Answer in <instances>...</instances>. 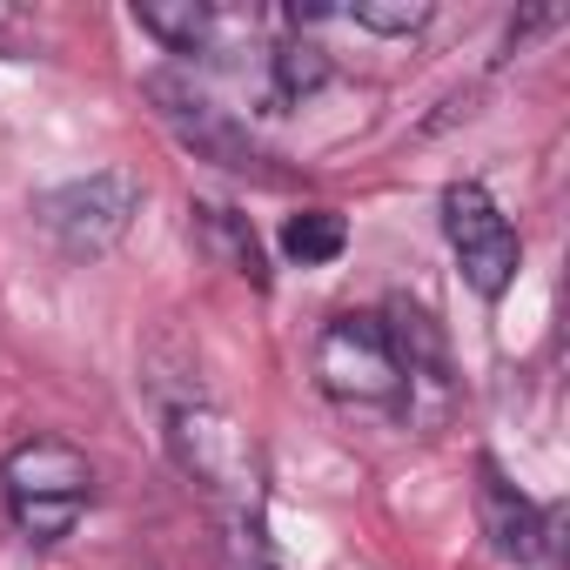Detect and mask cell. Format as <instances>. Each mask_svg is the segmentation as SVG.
I'll return each instance as SVG.
<instances>
[{
    "mask_svg": "<svg viewBox=\"0 0 570 570\" xmlns=\"http://www.w3.org/2000/svg\"><path fill=\"white\" fill-rule=\"evenodd\" d=\"M195 235L208 242V255L228 268V275H242V282H268V262H262V235L248 228V215H235V208H222V202H195Z\"/></svg>",
    "mask_w": 570,
    "mask_h": 570,
    "instance_id": "8",
    "label": "cell"
},
{
    "mask_svg": "<svg viewBox=\"0 0 570 570\" xmlns=\"http://www.w3.org/2000/svg\"><path fill=\"white\" fill-rule=\"evenodd\" d=\"M476 517H483V537H490V550H497L503 563H537L543 543H550L543 510H537L490 456L476 463Z\"/></svg>",
    "mask_w": 570,
    "mask_h": 570,
    "instance_id": "7",
    "label": "cell"
},
{
    "mask_svg": "<svg viewBox=\"0 0 570 570\" xmlns=\"http://www.w3.org/2000/svg\"><path fill=\"white\" fill-rule=\"evenodd\" d=\"M350 21L356 28H370V35H423L430 28V8H423V0H356V8H350Z\"/></svg>",
    "mask_w": 570,
    "mask_h": 570,
    "instance_id": "13",
    "label": "cell"
},
{
    "mask_svg": "<svg viewBox=\"0 0 570 570\" xmlns=\"http://www.w3.org/2000/svg\"><path fill=\"white\" fill-rule=\"evenodd\" d=\"M323 81H330V55L316 41L289 35V41L268 48V88H275V101H309Z\"/></svg>",
    "mask_w": 570,
    "mask_h": 570,
    "instance_id": "11",
    "label": "cell"
},
{
    "mask_svg": "<svg viewBox=\"0 0 570 570\" xmlns=\"http://www.w3.org/2000/svg\"><path fill=\"white\" fill-rule=\"evenodd\" d=\"M168 450L181 476L215 503V517H262L268 503V463L262 443L215 403H175L168 410Z\"/></svg>",
    "mask_w": 570,
    "mask_h": 570,
    "instance_id": "1",
    "label": "cell"
},
{
    "mask_svg": "<svg viewBox=\"0 0 570 570\" xmlns=\"http://www.w3.org/2000/svg\"><path fill=\"white\" fill-rule=\"evenodd\" d=\"M41 228L48 242L68 255V262H101L141 215V181L128 168H101V175H81V181H61L41 195Z\"/></svg>",
    "mask_w": 570,
    "mask_h": 570,
    "instance_id": "4",
    "label": "cell"
},
{
    "mask_svg": "<svg viewBox=\"0 0 570 570\" xmlns=\"http://www.w3.org/2000/svg\"><path fill=\"white\" fill-rule=\"evenodd\" d=\"M0 490H8L21 537L61 543L81 523V510L95 503V463L61 436H28L21 450L0 456Z\"/></svg>",
    "mask_w": 570,
    "mask_h": 570,
    "instance_id": "2",
    "label": "cell"
},
{
    "mask_svg": "<svg viewBox=\"0 0 570 570\" xmlns=\"http://www.w3.org/2000/svg\"><path fill=\"white\" fill-rule=\"evenodd\" d=\"M148 101H155V115L175 128V141L181 148H195L202 161H215V168H228V175H248V181H262V188H282L289 175L275 168V155L235 121V115H222L202 88H188L181 75H148Z\"/></svg>",
    "mask_w": 570,
    "mask_h": 570,
    "instance_id": "5",
    "label": "cell"
},
{
    "mask_svg": "<svg viewBox=\"0 0 570 570\" xmlns=\"http://www.w3.org/2000/svg\"><path fill=\"white\" fill-rule=\"evenodd\" d=\"M443 235H450V248H456L463 282H470L483 303H497L510 282H517L523 242H517V228L497 215V202H490L483 181H450V188H443Z\"/></svg>",
    "mask_w": 570,
    "mask_h": 570,
    "instance_id": "6",
    "label": "cell"
},
{
    "mask_svg": "<svg viewBox=\"0 0 570 570\" xmlns=\"http://www.w3.org/2000/svg\"><path fill=\"white\" fill-rule=\"evenodd\" d=\"M316 376L336 403H363V410H410V376L403 356L390 343V323L370 309L330 316L316 336Z\"/></svg>",
    "mask_w": 570,
    "mask_h": 570,
    "instance_id": "3",
    "label": "cell"
},
{
    "mask_svg": "<svg viewBox=\"0 0 570 570\" xmlns=\"http://www.w3.org/2000/svg\"><path fill=\"white\" fill-rule=\"evenodd\" d=\"M135 21L168 48V55H208V41H215V28H222V14L215 8H195V0H175V8H135Z\"/></svg>",
    "mask_w": 570,
    "mask_h": 570,
    "instance_id": "9",
    "label": "cell"
},
{
    "mask_svg": "<svg viewBox=\"0 0 570 570\" xmlns=\"http://www.w3.org/2000/svg\"><path fill=\"white\" fill-rule=\"evenodd\" d=\"M222 570H282L262 537V517H222Z\"/></svg>",
    "mask_w": 570,
    "mask_h": 570,
    "instance_id": "12",
    "label": "cell"
},
{
    "mask_svg": "<svg viewBox=\"0 0 570 570\" xmlns=\"http://www.w3.org/2000/svg\"><path fill=\"white\" fill-rule=\"evenodd\" d=\"M557 21H563L557 8H537V14H517V21H510V35H503V55H517V48H523L530 35H543V28H557Z\"/></svg>",
    "mask_w": 570,
    "mask_h": 570,
    "instance_id": "14",
    "label": "cell"
},
{
    "mask_svg": "<svg viewBox=\"0 0 570 570\" xmlns=\"http://www.w3.org/2000/svg\"><path fill=\"white\" fill-rule=\"evenodd\" d=\"M282 248H289V262L303 268H323L350 248V222L336 208H296L289 222H282Z\"/></svg>",
    "mask_w": 570,
    "mask_h": 570,
    "instance_id": "10",
    "label": "cell"
}]
</instances>
